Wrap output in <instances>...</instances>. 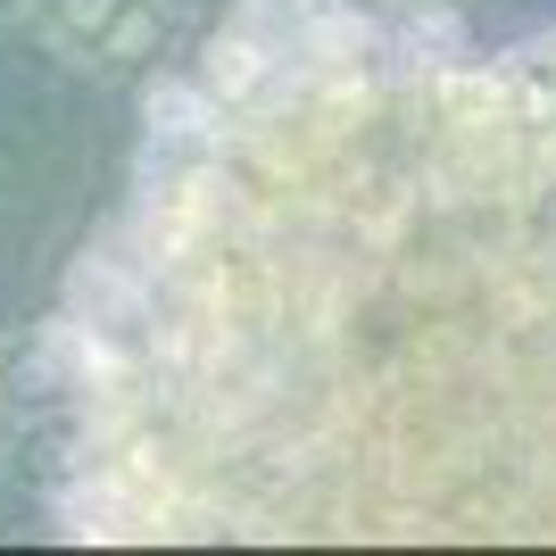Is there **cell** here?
<instances>
[{
    "label": "cell",
    "instance_id": "cell-3",
    "mask_svg": "<svg viewBox=\"0 0 556 556\" xmlns=\"http://www.w3.org/2000/svg\"><path fill=\"white\" fill-rule=\"evenodd\" d=\"M17 9H25V0H0V17H17Z\"/></svg>",
    "mask_w": 556,
    "mask_h": 556
},
{
    "label": "cell",
    "instance_id": "cell-2",
    "mask_svg": "<svg viewBox=\"0 0 556 556\" xmlns=\"http://www.w3.org/2000/svg\"><path fill=\"white\" fill-rule=\"evenodd\" d=\"M34 9H42V34L67 59H84V67H125L159 34L150 0H34Z\"/></svg>",
    "mask_w": 556,
    "mask_h": 556
},
{
    "label": "cell",
    "instance_id": "cell-1",
    "mask_svg": "<svg viewBox=\"0 0 556 556\" xmlns=\"http://www.w3.org/2000/svg\"><path fill=\"white\" fill-rule=\"evenodd\" d=\"M34 374L92 548L556 540V34L232 0Z\"/></svg>",
    "mask_w": 556,
    "mask_h": 556
},
{
    "label": "cell",
    "instance_id": "cell-4",
    "mask_svg": "<svg viewBox=\"0 0 556 556\" xmlns=\"http://www.w3.org/2000/svg\"><path fill=\"white\" fill-rule=\"evenodd\" d=\"M407 9H448V0H407Z\"/></svg>",
    "mask_w": 556,
    "mask_h": 556
}]
</instances>
